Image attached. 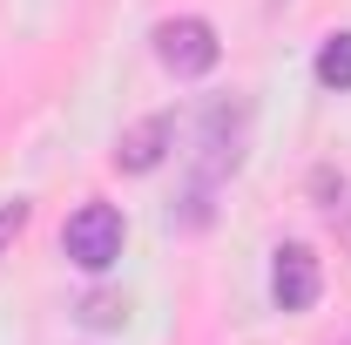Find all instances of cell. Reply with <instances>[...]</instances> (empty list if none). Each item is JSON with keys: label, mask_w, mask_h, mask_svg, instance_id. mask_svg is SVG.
Here are the masks:
<instances>
[{"label": "cell", "mask_w": 351, "mask_h": 345, "mask_svg": "<svg viewBox=\"0 0 351 345\" xmlns=\"http://www.w3.org/2000/svg\"><path fill=\"white\" fill-rule=\"evenodd\" d=\"M156 54H162V68H169V75L196 82V75H210V68L223 61V41H217V27H210V21L176 14V21L156 27Z\"/></svg>", "instance_id": "obj_2"}, {"label": "cell", "mask_w": 351, "mask_h": 345, "mask_svg": "<svg viewBox=\"0 0 351 345\" xmlns=\"http://www.w3.org/2000/svg\"><path fill=\"white\" fill-rule=\"evenodd\" d=\"M345 244H351V223H345Z\"/></svg>", "instance_id": "obj_8"}, {"label": "cell", "mask_w": 351, "mask_h": 345, "mask_svg": "<svg viewBox=\"0 0 351 345\" xmlns=\"http://www.w3.org/2000/svg\"><path fill=\"white\" fill-rule=\"evenodd\" d=\"M27 216H34V203H27V197H14V203H0V251H7V244H14L21 230H27Z\"/></svg>", "instance_id": "obj_6"}, {"label": "cell", "mask_w": 351, "mask_h": 345, "mask_svg": "<svg viewBox=\"0 0 351 345\" xmlns=\"http://www.w3.org/2000/svg\"><path fill=\"white\" fill-rule=\"evenodd\" d=\"M317 82L338 88V95L351 88V34H331V41L317 47Z\"/></svg>", "instance_id": "obj_5"}, {"label": "cell", "mask_w": 351, "mask_h": 345, "mask_svg": "<svg viewBox=\"0 0 351 345\" xmlns=\"http://www.w3.org/2000/svg\"><path fill=\"white\" fill-rule=\"evenodd\" d=\"M61 251H68V264H82V271H108V264L122 258V210L115 203H82V210L68 216V230H61Z\"/></svg>", "instance_id": "obj_1"}, {"label": "cell", "mask_w": 351, "mask_h": 345, "mask_svg": "<svg viewBox=\"0 0 351 345\" xmlns=\"http://www.w3.org/2000/svg\"><path fill=\"white\" fill-rule=\"evenodd\" d=\"M169 142H176V115H149V122H135L122 142H115V163L129 176H149L162 156H169Z\"/></svg>", "instance_id": "obj_4"}, {"label": "cell", "mask_w": 351, "mask_h": 345, "mask_svg": "<svg viewBox=\"0 0 351 345\" xmlns=\"http://www.w3.org/2000/svg\"><path fill=\"white\" fill-rule=\"evenodd\" d=\"M270 298L277 311H311L317 304V258H311L304 244H284L277 264H270Z\"/></svg>", "instance_id": "obj_3"}, {"label": "cell", "mask_w": 351, "mask_h": 345, "mask_svg": "<svg viewBox=\"0 0 351 345\" xmlns=\"http://www.w3.org/2000/svg\"><path fill=\"white\" fill-rule=\"evenodd\" d=\"M82 318H88V325H115V318H122V304H115V298H88Z\"/></svg>", "instance_id": "obj_7"}]
</instances>
